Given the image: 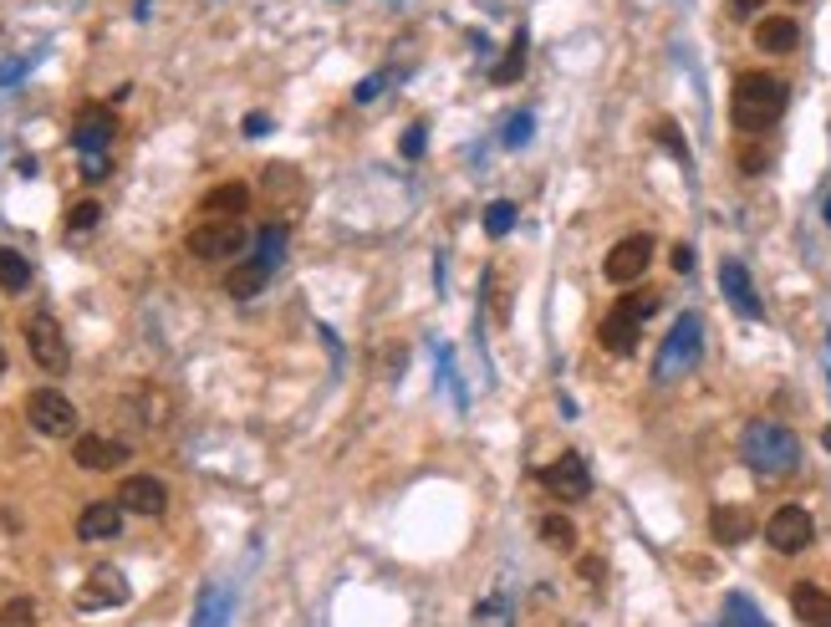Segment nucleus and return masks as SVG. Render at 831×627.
<instances>
[{"label": "nucleus", "instance_id": "obj_1", "mask_svg": "<svg viewBox=\"0 0 831 627\" xmlns=\"http://www.w3.org/2000/svg\"><path fill=\"white\" fill-rule=\"evenodd\" d=\"M790 103V88L771 72H745L735 77V92H729V118L740 133H765Z\"/></svg>", "mask_w": 831, "mask_h": 627}, {"label": "nucleus", "instance_id": "obj_2", "mask_svg": "<svg viewBox=\"0 0 831 627\" xmlns=\"http://www.w3.org/2000/svg\"><path fill=\"white\" fill-rule=\"evenodd\" d=\"M740 460L755 469L760 479H786L801 469V439L786 429V423H771L760 418L740 433Z\"/></svg>", "mask_w": 831, "mask_h": 627}, {"label": "nucleus", "instance_id": "obj_3", "mask_svg": "<svg viewBox=\"0 0 831 627\" xmlns=\"http://www.w3.org/2000/svg\"><path fill=\"white\" fill-rule=\"evenodd\" d=\"M699 342H704L699 316H679V322H673V332L663 337V347H658V362H654L658 383H673V378L689 373V368L699 362Z\"/></svg>", "mask_w": 831, "mask_h": 627}, {"label": "nucleus", "instance_id": "obj_4", "mask_svg": "<svg viewBox=\"0 0 831 627\" xmlns=\"http://www.w3.org/2000/svg\"><path fill=\"white\" fill-rule=\"evenodd\" d=\"M26 418H31V429L46 433V439H72L77 433V408L67 393L57 388H36L26 398Z\"/></svg>", "mask_w": 831, "mask_h": 627}, {"label": "nucleus", "instance_id": "obj_5", "mask_svg": "<svg viewBox=\"0 0 831 627\" xmlns=\"http://www.w3.org/2000/svg\"><path fill=\"white\" fill-rule=\"evenodd\" d=\"M811 536H817V521H811L806 506H781L771 521H765V541H771V551H781V556H801L806 546H811Z\"/></svg>", "mask_w": 831, "mask_h": 627}, {"label": "nucleus", "instance_id": "obj_6", "mask_svg": "<svg viewBox=\"0 0 831 627\" xmlns=\"http://www.w3.org/2000/svg\"><path fill=\"white\" fill-rule=\"evenodd\" d=\"M26 347H31V358H36V368H46V373H67V362H72L67 337H61V327H57V316L51 312L26 316Z\"/></svg>", "mask_w": 831, "mask_h": 627}, {"label": "nucleus", "instance_id": "obj_7", "mask_svg": "<svg viewBox=\"0 0 831 627\" xmlns=\"http://www.w3.org/2000/svg\"><path fill=\"white\" fill-rule=\"evenodd\" d=\"M245 224L240 220H205V224H194L189 230V255H199V260H230V255L245 251Z\"/></svg>", "mask_w": 831, "mask_h": 627}, {"label": "nucleus", "instance_id": "obj_8", "mask_svg": "<svg viewBox=\"0 0 831 627\" xmlns=\"http://www.w3.org/2000/svg\"><path fill=\"white\" fill-rule=\"evenodd\" d=\"M648 266H654V240H648V235H627V240H618V245L608 251V260H602L608 281H618V286H633Z\"/></svg>", "mask_w": 831, "mask_h": 627}, {"label": "nucleus", "instance_id": "obj_9", "mask_svg": "<svg viewBox=\"0 0 831 627\" xmlns=\"http://www.w3.org/2000/svg\"><path fill=\"white\" fill-rule=\"evenodd\" d=\"M72 460H77V469L107 475V469H123V464H128V444H123V439H107V433H77Z\"/></svg>", "mask_w": 831, "mask_h": 627}, {"label": "nucleus", "instance_id": "obj_10", "mask_svg": "<svg viewBox=\"0 0 831 627\" xmlns=\"http://www.w3.org/2000/svg\"><path fill=\"white\" fill-rule=\"evenodd\" d=\"M541 485H546L556 500H587V490H592L587 460H581V454H562V460H551L546 469H541Z\"/></svg>", "mask_w": 831, "mask_h": 627}, {"label": "nucleus", "instance_id": "obj_11", "mask_svg": "<svg viewBox=\"0 0 831 627\" xmlns=\"http://www.w3.org/2000/svg\"><path fill=\"white\" fill-rule=\"evenodd\" d=\"M113 133H118V123H113L107 107H82L77 123H72V149L82 153V159H103V149L113 143Z\"/></svg>", "mask_w": 831, "mask_h": 627}, {"label": "nucleus", "instance_id": "obj_12", "mask_svg": "<svg viewBox=\"0 0 831 627\" xmlns=\"http://www.w3.org/2000/svg\"><path fill=\"white\" fill-rule=\"evenodd\" d=\"M118 506L134 510V515H164V510H169V490L153 475H128L118 485Z\"/></svg>", "mask_w": 831, "mask_h": 627}, {"label": "nucleus", "instance_id": "obj_13", "mask_svg": "<svg viewBox=\"0 0 831 627\" xmlns=\"http://www.w3.org/2000/svg\"><path fill=\"white\" fill-rule=\"evenodd\" d=\"M638 337H643V322L638 316H627L612 306L608 316H602V327H597V342L608 347L612 358H627V352H638Z\"/></svg>", "mask_w": 831, "mask_h": 627}, {"label": "nucleus", "instance_id": "obj_14", "mask_svg": "<svg viewBox=\"0 0 831 627\" xmlns=\"http://www.w3.org/2000/svg\"><path fill=\"white\" fill-rule=\"evenodd\" d=\"M123 531V506L118 500H92L77 515V536L82 541H113Z\"/></svg>", "mask_w": 831, "mask_h": 627}, {"label": "nucleus", "instance_id": "obj_15", "mask_svg": "<svg viewBox=\"0 0 831 627\" xmlns=\"http://www.w3.org/2000/svg\"><path fill=\"white\" fill-rule=\"evenodd\" d=\"M128 602V577L118 567H97L82 582V607H123Z\"/></svg>", "mask_w": 831, "mask_h": 627}, {"label": "nucleus", "instance_id": "obj_16", "mask_svg": "<svg viewBox=\"0 0 831 627\" xmlns=\"http://www.w3.org/2000/svg\"><path fill=\"white\" fill-rule=\"evenodd\" d=\"M709 536L719 541V546H740V541H750V536H755V510H745V506H714Z\"/></svg>", "mask_w": 831, "mask_h": 627}, {"label": "nucleus", "instance_id": "obj_17", "mask_svg": "<svg viewBox=\"0 0 831 627\" xmlns=\"http://www.w3.org/2000/svg\"><path fill=\"white\" fill-rule=\"evenodd\" d=\"M790 613L806 627H831V592L817 582H796L790 587Z\"/></svg>", "mask_w": 831, "mask_h": 627}, {"label": "nucleus", "instance_id": "obj_18", "mask_svg": "<svg viewBox=\"0 0 831 627\" xmlns=\"http://www.w3.org/2000/svg\"><path fill=\"white\" fill-rule=\"evenodd\" d=\"M719 291H725L729 306L740 316H760V297H755V286H750V270H745L740 260H725V266H719Z\"/></svg>", "mask_w": 831, "mask_h": 627}, {"label": "nucleus", "instance_id": "obj_19", "mask_svg": "<svg viewBox=\"0 0 831 627\" xmlns=\"http://www.w3.org/2000/svg\"><path fill=\"white\" fill-rule=\"evenodd\" d=\"M796 42H801V26H796L790 15H765V21H755V46L760 51L781 57V51H796Z\"/></svg>", "mask_w": 831, "mask_h": 627}, {"label": "nucleus", "instance_id": "obj_20", "mask_svg": "<svg viewBox=\"0 0 831 627\" xmlns=\"http://www.w3.org/2000/svg\"><path fill=\"white\" fill-rule=\"evenodd\" d=\"M245 205H251V189L240 179H230V184H215L205 195V214L209 220H240L245 214Z\"/></svg>", "mask_w": 831, "mask_h": 627}, {"label": "nucleus", "instance_id": "obj_21", "mask_svg": "<svg viewBox=\"0 0 831 627\" xmlns=\"http://www.w3.org/2000/svg\"><path fill=\"white\" fill-rule=\"evenodd\" d=\"M270 281V266L266 260H240V266H230V276H224V291L235 301H251V297H261V286Z\"/></svg>", "mask_w": 831, "mask_h": 627}, {"label": "nucleus", "instance_id": "obj_22", "mask_svg": "<svg viewBox=\"0 0 831 627\" xmlns=\"http://www.w3.org/2000/svg\"><path fill=\"white\" fill-rule=\"evenodd\" d=\"M526 42H531V36H526V26H520L516 36H510V46H505L500 67H495V72H490V82H495V88H510V82H516V77L526 72Z\"/></svg>", "mask_w": 831, "mask_h": 627}, {"label": "nucleus", "instance_id": "obj_23", "mask_svg": "<svg viewBox=\"0 0 831 627\" xmlns=\"http://www.w3.org/2000/svg\"><path fill=\"white\" fill-rule=\"evenodd\" d=\"M0 286L5 291H26L31 286V260L21 251H11V245H0Z\"/></svg>", "mask_w": 831, "mask_h": 627}, {"label": "nucleus", "instance_id": "obj_24", "mask_svg": "<svg viewBox=\"0 0 831 627\" xmlns=\"http://www.w3.org/2000/svg\"><path fill=\"white\" fill-rule=\"evenodd\" d=\"M97 220H103V205H97V199H77V205L67 209V230H77V235H88Z\"/></svg>", "mask_w": 831, "mask_h": 627}, {"label": "nucleus", "instance_id": "obj_25", "mask_svg": "<svg viewBox=\"0 0 831 627\" xmlns=\"http://www.w3.org/2000/svg\"><path fill=\"white\" fill-rule=\"evenodd\" d=\"M485 230H490L495 240L510 235V230H516V205H510V199H495V205L485 209Z\"/></svg>", "mask_w": 831, "mask_h": 627}, {"label": "nucleus", "instance_id": "obj_26", "mask_svg": "<svg viewBox=\"0 0 831 627\" xmlns=\"http://www.w3.org/2000/svg\"><path fill=\"white\" fill-rule=\"evenodd\" d=\"M281 255H286V230L281 224H266V235H261V251H255V260H266L270 270L281 266Z\"/></svg>", "mask_w": 831, "mask_h": 627}, {"label": "nucleus", "instance_id": "obj_27", "mask_svg": "<svg viewBox=\"0 0 831 627\" xmlns=\"http://www.w3.org/2000/svg\"><path fill=\"white\" fill-rule=\"evenodd\" d=\"M725 627H765V617H760L755 607H750V602L735 592V597L725 602Z\"/></svg>", "mask_w": 831, "mask_h": 627}, {"label": "nucleus", "instance_id": "obj_28", "mask_svg": "<svg viewBox=\"0 0 831 627\" xmlns=\"http://www.w3.org/2000/svg\"><path fill=\"white\" fill-rule=\"evenodd\" d=\"M541 536H546L551 546H562V551H572V546H577V531H572V521H566V515H546V521H541Z\"/></svg>", "mask_w": 831, "mask_h": 627}, {"label": "nucleus", "instance_id": "obj_29", "mask_svg": "<svg viewBox=\"0 0 831 627\" xmlns=\"http://www.w3.org/2000/svg\"><path fill=\"white\" fill-rule=\"evenodd\" d=\"M618 312H627V316H638V322H648V316L658 312V297H654V291H633V297L618 301Z\"/></svg>", "mask_w": 831, "mask_h": 627}, {"label": "nucleus", "instance_id": "obj_30", "mask_svg": "<svg viewBox=\"0 0 831 627\" xmlns=\"http://www.w3.org/2000/svg\"><path fill=\"white\" fill-rule=\"evenodd\" d=\"M531 133H535V118H531V113H520V118H510V123H505V143H510V149H520V143H531Z\"/></svg>", "mask_w": 831, "mask_h": 627}, {"label": "nucleus", "instance_id": "obj_31", "mask_svg": "<svg viewBox=\"0 0 831 627\" xmlns=\"http://www.w3.org/2000/svg\"><path fill=\"white\" fill-rule=\"evenodd\" d=\"M36 623V607L31 602H11V607H0V627H31Z\"/></svg>", "mask_w": 831, "mask_h": 627}, {"label": "nucleus", "instance_id": "obj_32", "mask_svg": "<svg viewBox=\"0 0 831 627\" xmlns=\"http://www.w3.org/2000/svg\"><path fill=\"white\" fill-rule=\"evenodd\" d=\"M658 138H663V149L673 153L679 164H683V159H689V149H683V133H679V128H673V123H658Z\"/></svg>", "mask_w": 831, "mask_h": 627}, {"label": "nucleus", "instance_id": "obj_33", "mask_svg": "<svg viewBox=\"0 0 831 627\" xmlns=\"http://www.w3.org/2000/svg\"><path fill=\"white\" fill-rule=\"evenodd\" d=\"M388 88V72H378V77H368V82H357V92H353V103H372L378 92Z\"/></svg>", "mask_w": 831, "mask_h": 627}, {"label": "nucleus", "instance_id": "obj_34", "mask_svg": "<svg viewBox=\"0 0 831 627\" xmlns=\"http://www.w3.org/2000/svg\"><path fill=\"white\" fill-rule=\"evenodd\" d=\"M403 159H418V153H424V123H414V128H408V133H403Z\"/></svg>", "mask_w": 831, "mask_h": 627}, {"label": "nucleus", "instance_id": "obj_35", "mask_svg": "<svg viewBox=\"0 0 831 627\" xmlns=\"http://www.w3.org/2000/svg\"><path fill=\"white\" fill-rule=\"evenodd\" d=\"M403 362H408L403 342H388V352H383V373H393V378H399V373H403Z\"/></svg>", "mask_w": 831, "mask_h": 627}, {"label": "nucleus", "instance_id": "obj_36", "mask_svg": "<svg viewBox=\"0 0 831 627\" xmlns=\"http://www.w3.org/2000/svg\"><path fill=\"white\" fill-rule=\"evenodd\" d=\"M673 270H694V251L689 245H673Z\"/></svg>", "mask_w": 831, "mask_h": 627}, {"label": "nucleus", "instance_id": "obj_37", "mask_svg": "<svg viewBox=\"0 0 831 627\" xmlns=\"http://www.w3.org/2000/svg\"><path fill=\"white\" fill-rule=\"evenodd\" d=\"M266 128H270V118H266V113H251V118H245V133H251V138H261V133H266Z\"/></svg>", "mask_w": 831, "mask_h": 627}, {"label": "nucleus", "instance_id": "obj_38", "mask_svg": "<svg viewBox=\"0 0 831 627\" xmlns=\"http://www.w3.org/2000/svg\"><path fill=\"white\" fill-rule=\"evenodd\" d=\"M740 164L750 169V174H755V169H765V153H760V149H745V159H740Z\"/></svg>", "mask_w": 831, "mask_h": 627}, {"label": "nucleus", "instance_id": "obj_39", "mask_svg": "<svg viewBox=\"0 0 831 627\" xmlns=\"http://www.w3.org/2000/svg\"><path fill=\"white\" fill-rule=\"evenodd\" d=\"M760 5H765V0H735V11H740V15H755Z\"/></svg>", "mask_w": 831, "mask_h": 627}, {"label": "nucleus", "instance_id": "obj_40", "mask_svg": "<svg viewBox=\"0 0 831 627\" xmlns=\"http://www.w3.org/2000/svg\"><path fill=\"white\" fill-rule=\"evenodd\" d=\"M0 373H5V347H0Z\"/></svg>", "mask_w": 831, "mask_h": 627}, {"label": "nucleus", "instance_id": "obj_41", "mask_svg": "<svg viewBox=\"0 0 831 627\" xmlns=\"http://www.w3.org/2000/svg\"><path fill=\"white\" fill-rule=\"evenodd\" d=\"M827 224H831V199H827Z\"/></svg>", "mask_w": 831, "mask_h": 627}]
</instances>
